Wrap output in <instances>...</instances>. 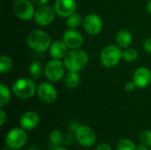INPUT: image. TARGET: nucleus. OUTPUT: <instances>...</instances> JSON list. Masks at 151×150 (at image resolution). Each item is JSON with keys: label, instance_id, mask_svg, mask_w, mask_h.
<instances>
[{"label": "nucleus", "instance_id": "nucleus-11", "mask_svg": "<svg viewBox=\"0 0 151 150\" xmlns=\"http://www.w3.org/2000/svg\"><path fill=\"white\" fill-rule=\"evenodd\" d=\"M36 92L40 101L46 104L53 103L58 97V92L56 88L49 82L41 83L38 86Z\"/></svg>", "mask_w": 151, "mask_h": 150}, {"label": "nucleus", "instance_id": "nucleus-10", "mask_svg": "<svg viewBox=\"0 0 151 150\" xmlns=\"http://www.w3.org/2000/svg\"><path fill=\"white\" fill-rule=\"evenodd\" d=\"M83 27L90 35H97L103 30V20L96 13H89L83 19Z\"/></svg>", "mask_w": 151, "mask_h": 150}, {"label": "nucleus", "instance_id": "nucleus-30", "mask_svg": "<svg viewBox=\"0 0 151 150\" xmlns=\"http://www.w3.org/2000/svg\"><path fill=\"white\" fill-rule=\"evenodd\" d=\"M96 150H112V149H111V147L110 146V144L104 142V143L99 144V145L96 147Z\"/></svg>", "mask_w": 151, "mask_h": 150}, {"label": "nucleus", "instance_id": "nucleus-2", "mask_svg": "<svg viewBox=\"0 0 151 150\" xmlns=\"http://www.w3.org/2000/svg\"><path fill=\"white\" fill-rule=\"evenodd\" d=\"M27 46L37 52L47 51L51 45V39L50 35L42 30L35 29L28 33L26 38Z\"/></svg>", "mask_w": 151, "mask_h": 150}, {"label": "nucleus", "instance_id": "nucleus-9", "mask_svg": "<svg viewBox=\"0 0 151 150\" xmlns=\"http://www.w3.org/2000/svg\"><path fill=\"white\" fill-rule=\"evenodd\" d=\"M56 11L50 5H42L37 8L35 13V20L39 26H48L53 22L56 17Z\"/></svg>", "mask_w": 151, "mask_h": 150}, {"label": "nucleus", "instance_id": "nucleus-18", "mask_svg": "<svg viewBox=\"0 0 151 150\" xmlns=\"http://www.w3.org/2000/svg\"><path fill=\"white\" fill-rule=\"evenodd\" d=\"M80 75L77 72H70L68 71L64 77V83L65 86L69 89H73L77 88L80 84Z\"/></svg>", "mask_w": 151, "mask_h": 150}, {"label": "nucleus", "instance_id": "nucleus-35", "mask_svg": "<svg viewBox=\"0 0 151 150\" xmlns=\"http://www.w3.org/2000/svg\"><path fill=\"white\" fill-rule=\"evenodd\" d=\"M54 150H68V149H65V148H63V147H60V146H59V147H57V148H56Z\"/></svg>", "mask_w": 151, "mask_h": 150}, {"label": "nucleus", "instance_id": "nucleus-31", "mask_svg": "<svg viewBox=\"0 0 151 150\" xmlns=\"http://www.w3.org/2000/svg\"><path fill=\"white\" fill-rule=\"evenodd\" d=\"M33 2L34 4L38 5V6H42V5H46L50 0H31Z\"/></svg>", "mask_w": 151, "mask_h": 150}, {"label": "nucleus", "instance_id": "nucleus-34", "mask_svg": "<svg viewBox=\"0 0 151 150\" xmlns=\"http://www.w3.org/2000/svg\"><path fill=\"white\" fill-rule=\"evenodd\" d=\"M147 10H148L149 13L151 14V0L149 1V3H148V4H147Z\"/></svg>", "mask_w": 151, "mask_h": 150}, {"label": "nucleus", "instance_id": "nucleus-22", "mask_svg": "<svg viewBox=\"0 0 151 150\" xmlns=\"http://www.w3.org/2000/svg\"><path fill=\"white\" fill-rule=\"evenodd\" d=\"M83 22V19L81 18V15L80 13H76L74 12L73 14L70 15L67 18L66 20V26L68 27V28H72V29H75L78 27L81 26V24Z\"/></svg>", "mask_w": 151, "mask_h": 150}, {"label": "nucleus", "instance_id": "nucleus-32", "mask_svg": "<svg viewBox=\"0 0 151 150\" xmlns=\"http://www.w3.org/2000/svg\"><path fill=\"white\" fill-rule=\"evenodd\" d=\"M79 126H80V125H79V123H78L77 121H71V123H70V125H69V129H71V130H73V131L75 132V130H76Z\"/></svg>", "mask_w": 151, "mask_h": 150}, {"label": "nucleus", "instance_id": "nucleus-14", "mask_svg": "<svg viewBox=\"0 0 151 150\" xmlns=\"http://www.w3.org/2000/svg\"><path fill=\"white\" fill-rule=\"evenodd\" d=\"M133 81L138 88H145L151 82V72L147 67H140L133 74Z\"/></svg>", "mask_w": 151, "mask_h": 150}, {"label": "nucleus", "instance_id": "nucleus-25", "mask_svg": "<svg viewBox=\"0 0 151 150\" xmlns=\"http://www.w3.org/2000/svg\"><path fill=\"white\" fill-rule=\"evenodd\" d=\"M139 54L138 51L134 48H126V50L123 51V59L127 62H133L137 59Z\"/></svg>", "mask_w": 151, "mask_h": 150}, {"label": "nucleus", "instance_id": "nucleus-8", "mask_svg": "<svg viewBox=\"0 0 151 150\" xmlns=\"http://www.w3.org/2000/svg\"><path fill=\"white\" fill-rule=\"evenodd\" d=\"M74 137L78 143L85 148L92 147L96 141L95 131L88 126H80L74 132Z\"/></svg>", "mask_w": 151, "mask_h": 150}, {"label": "nucleus", "instance_id": "nucleus-12", "mask_svg": "<svg viewBox=\"0 0 151 150\" xmlns=\"http://www.w3.org/2000/svg\"><path fill=\"white\" fill-rule=\"evenodd\" d=\"M78 4L76 0H56L54 9L57 15L62 18H68L77 10Z\"/></svg>", "mask_w": 151, "mask_h": 150}, {"label": "nucleus", "instance_id": "nucleus-20", "mask_svg": "<svg viewBox=\"0 0 151 150\" xmlns=\"http://www.w3.org/2000/svg\"><path fill=\"white\" fill-rule=\"evenodd\" d=\"M11 100V91L4 83L0 84V107L4 108Z\"/></svg>", "mask_w": 151, "mask_h": 150}, {"label": "nucleus", "instance_id": "nucleus-13", "mask_svg": "<svg viewBox=\"0 0 151 150\" xmlns=\"http://www.w3.org/2000/svg\"><path fill=\"white\" fill-rule=\"evenodd\" d=\"M63 41L69 49H81L83 44V37L80 32L75 29L69 28L63 34Z\"/></svg>", "mask_w": 151, "mask_h": 150}, {"label": "nucleus", "instance_id": "nucleus-23", "mask_svg": "<svg viewBox=\"0 0 151 150\" xmlns=\"http://www.w3.org/2000/svg\"><path fill=\"white\" fill-rule=\"evenodd\" d=\"M50 141L54 146L59 147L63 144L65 139L62 133L58 129H54L50 134Z\"/></svg>", "mask_w": 151, "mask_h": 150}, {"label": "nucleus", "instance_id": "nucleus-7", "mask_svg": "<svg viewBox=\"0 0 151 150\" xmlns=\"http://www.w3.org/2000/svg\"><path fill=\"white\" fill-rule=\"evenodd\" d=\"M12 10L19 19L25 21L32 19L35 13L34 4L29 0H16L12 5Z\"/></svg>", "mask_w": 151, "mask_h": 150}, {"label": "nucleus", "instance_id": "nucleus-37", "mask_svg": "<svg viewBox=\"0 0 151 150\" xmlns=\"http://www.w3.org/2000/svg\"><path fill=\"white\" fill-rule=\"evenodd\" d=\"M149 1H150V0H149Z\"/></svg>", "mask_w": 151, "mask_h": 150}, {"label": "nucleus", "instance_id": "nucleus-5", "mask_svg": "<svg viewBox=\"0 0 151 150\" xmlns=\"http://www.w3.org/2000/svg\"><path fill=\"white\" fill-rule=\"evenodd\" d=\"M65 69L64 62L60 59L52 58L45 65L44 74L50 81L58 82L65 77Z\"/></svg>", "mask_w": 151, "mask_h": 150}, {"label": "nucleus", "instance_id": "nucleus-33", "mask_svg": "<svg viewBox=\"0 0 151 150\" xmlns=\"http://www.w3.org/2000/svg\"><path fill=\"white\" fill-rule=\"evenodd\" d=\"M136 150H149L148 149V147L145 146L144 144H142V145H139L136 147Z\"/></svg>", "mask_w": 151, "mask_h": 150}, {"label": "nucleus", "instance_id": "nucleus-16", "mask_svg": "<svg viewBox=\"0 0 151 150\" xmlns=\"http://www.w3.org/2000/svg\"><path fill=\"white\" fill-rule=\"evenodd\" d=\"M68 49L69 48L67 47V45L65 43L63 40H55L54 42H51L49 51L52 58L61 59L64 58L66 56V54L69 52Z\"/></svg>", "mask_w": 151, "mask_h": 150}, {"label": "nucleus", "instance_id": "nucleus-36", "mask_svg": "<svg viewBox=\"0 0 151 150\" xmlns=\"http://www.w3.org/2000/svg\"><path fill=\"white\" fill-rule=\"evenodd\" d=\"M3 150H9V149H4Z\"/></svg>", "mask_w": 151, "mask_h": 150}, {"label": "nucleus", "instance_id": "nucleus-1", "mask_svg": "<svg viewBox=\"0 0 151 150\" xmlns=\"http://www.w3.org/2000/svg\"><path fill=\"white\" fill-rule=\"evenodd\" d=\"M88 63V53L81 50H73L69 51L64 57V64L65 68L70 72H80L83 70Z\"/></svg>", "mask_w": 151, "mask_h": 150}, {"label": "nucleus", "instance_id": "nucleus-26", "mask_svg": "<svg viewBox=\"0 0 151 150\" xmlns=\"http://www.w3.org/2000/svg\"><path fill=\"white\" fill-rule=\"evenodd\" d=\"M140 141L142 142V144H144L147 147H150L151 148V131L150 130H147L142 132L140 134Z\"/></svg>", "mask_w": 151, "mask_h": 150}, {"label": "nucleus", "instance_id": "nucleus-38", "mask_svg": "<svg viewBox=\"0 0 151 150\" xmlns=\"http://www.w3.org/2000/svg\"><path fill=\"white\" fill-rule=\"evenodd\" d=\"M150 150H151V149H150Z\"/></svg>", "mask_w": 151, "mask_h": 150}, {"label": "nucleus", "instance_id": "nucleus-24", "mask_svg": "<svg viewBox=\"0 0 151 150\" xmlns=\"http://www.w3.org/2000/svg\"><path fill=\"white\" fill-rule=\"evenodd\" d=\"M117 150H136V146L131 140L124 138L117 143Z\"/></svg>", "mask_w": 151, "mask_h": 150}, {"label": "nucleus", "instance_id": "nucleus-3", "mask_svg": "<svg viewBox=\"0 0 151 150\" xmlns=\"http://www.w3.org/2000/svg\"><path fill=\"white\" fill-rule=\"evenodd\" d=\"M12 90L18 98L26 100L35 95L37 91V86L32 79L19 78L12 84Z\"/></svg>", "mask_w": 151, "mask_h": 150}, {"label": "nucleus", "instance_id": "nucleus-28", "mask_svg": "<svg viewBox=\"0 0 151 150\" xmlns=\"http://www.w3.org/2000/svg\"><path fill=\"white\" fill-rule=\"evenodd\" d=\"M135 88H136V86L134 83V81H129V82L126 83V85H125V89L127 92H133L135 89Z\"/></svg>", "mask_w": 151, "mask_h": 150}, {"label": "nucleus", "instance_id": "nucleus-21", "mask_svg": "<svg viewBox=\"0 0 151 150\" xmlns=\"http://www.w3.org/2000/svg\"><path fill=\"white\" fill-rule=\"evenodd\" d=\"M13 67V61L12 59L5 55L1 56L0 57V72L2 74L9 72Z\"/></svg>", "mask_w": 151, "mask_h": 150}, {"label": "nucleus", "instance_id": "nucleus-6", "mask_svg": "<svg viewBox=\"0 0 151 150\" xmlns=\"http://www.w3.org/2000/svg\"><path fill=\"white\" fill-rule=\"evenodd\" d=\"M27 141V133L23 128L12 129L5 137V145L11 149H19Z\"/></svg>", "mask_w": 151, "mask_h": 150}, {"label": "nucleus", "instance_id": "nucleus-4", "mask_svg": "<svg viewBox=\"0 0 151 150\" xmlns=\"http://www.w3.org/2000/svg\"><path fill=\"white\" fill-rule=\"evenodd\" d=\"M123 58V51L118 45H107L104 47L100 54V60L102 65L107 68H112L119 65Z\"/></svg>", "mask_w": 151, "mask_h": 150}, {"label": "nucleus", "instance_id": "nucleus-17", "mask_svg": "<svg viewBox=\"0 0 151 150\" xmlns=\"http://www.w3.org/2000/svg\"><path fill=\"white\" fill-rule=\"evenodd\" d=\"M116 42L118 46L120 48H128L133 41L132 34L127 30V29H120L117 34L115 37Z\"/></svg>", "mask_w": 151, "mask_h": 150}, {"label": "nucleus", "instance_id": "nucleus-15", "mask_svg": "<svg viewBox=\"0 0 151 150\" xmlns=\"http://www.w3.org/2000/svg\"><path fill=\"white\" fill-rule=\"evenodd\" d=\"M19 126L24 130H33L36 128L40 123V117L35 111H27L19 118Z\"/></svg>", "mask_w": 151, "mask_h": 150}, {"label": "nucleus", "instance_id": "nucleus-19", "mask_svg": "<svg viewBox=\"0 0 151 150\" xmlns=\"http://www.w3.org/2000/svg\"><path fill=\"white\" fill-rule=\"evenodd\" d=\"M44 72V68L40 61H34L29 66V73L33 79L38 80Z\"/></svg>", "mask_w": 151, "mask_h": 150}, {"label": "nucleus", "instance_id": "nucleus-29", "mask_svg": "<svg viewBox=\"0 0 151 150\" xmlns=\"http://www.w3.org/2000/svg\"><path fill=\"white\" fill-rule=\"evenodd\" d=\"M7 120V115L5 113V111L2 109L0 111V126H4V123Z\"/></svg>", "mask_w": 151, "mask_h": 150}, {"label": "nucleus", "instance_id": "nucleus-27", "mask_svg": "<svg viewBox=\"0 0 151 150\" xmlns=\"http://www.w3.org/2000/svg\"><path fill=\"white\" fill-rule=\"evenodd\" d=\"M143 49L146 50V52L151 54V38H148L143 42Z\"/></svg>", "mask_w": 151, "mask_h": 150}]
</instances>
